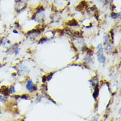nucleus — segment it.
Here are the masks:
<instances>
[{
	"instance_id": "5",
	"label": "nucleus",
	"mask_w": 121,
	"mask_h": 121,
	"mask_svg": "<svg viewBox=\"0 0 121 121\" xmlns=\"http://www.w3.org/2000/svg\"><path fill=\"white\" fill-rule=\"evenodd\" d=\"M8 91L11 94H13V93H15V87L14 86H12L9 89H8Z\"/></svg>"
},
{
	"instance_id": "1",
	"label": "nucleus",
	"mask_w": 121,
	"mask_h": 121,
	"mask_svg": "<svg viewBox=\"0 0 121 121\" xmlns=\"http://www.w3.org/2000/svg\"><path fill=\"white\" fill-rule=\"evenodd\" d=\"M26 87L28 91H29L30 92H32L33 91L35 90V86L34 85L33 82H32L31 80H29V82H27V83H26Z\"/></svg>"
},
{
	"instance_id": "11",
	"label": "nucleus",
	"mask_w": 121,
	"mask_h": 121,
	"mask_svg": "<svg viewBox=\"0 0 121 121\" xmlns=\"http://www.w3.org/2000/svg\"><path fill=\"white\" fill-rule=\"evenodd\" d=\"M13 33H17V32L16 30H13Z\"/></svg>"
},
{
	"instance_id": "9",
	"label": "nucleus",
	"mask_w": 121,
	"mask_h": 121,
	"mask_svg": "<svg viewBox=\"0 0 121 121\" xmlns=\"http://www.w3.org/2000/svg\"><path fill=\"white\" fill-rule=\"evenodd\" d=\"M18 53H19V50L16 49L15 50V54H17Z\"/></svg>"
},
{
	"instance_id": "4",
	"label": "nucleus",
	"mask_w": 121,
	"mask_h": 121,
	"mask_svg": "<svg viewBox=\"0 0 121 121\" xmlns=\"http://www.w3.org/2000/svg\"><path fill=\"white\" fill-rule=\"evenodd\" d=\"M97 52H98V54H103V46H102L101 44H99L97 47Z\"/></svg>"
},
{
	"instance_id": "7",
	"label": "nucleus",
	"mask_w": 121,
	"mask_h": 121,
	"mask_svg": "<svg viewBox=\"0 0 121 121\" xmlns=\"http://www.w3.org/2000/svg\"><path fill=\"white\" fill-rule=\"evenodd\" d=\"M52 75H53V73H51V74L49 75V78H48V81H49L50 79L52 78Z\"/></svg>"
},
{
	"instance_id": "10",
	"label": "nucleus",
	"mask_w": 121,
	"mask_h": 121,
	"mask_svg": "<svg viewBox=\"0 0 121 121\" xmlns=\"http://www.w3.org/2000/svg\"><path fill=\"white\" fill-rule=\"evenodd\" d=\"M1 114V105H0V115Z\"/></svg>"
},
{
	"instance_id": "2",
	"label": "nucleus",
	"mask_w": 121,
	"mask_h": 121,
	"mask_svg": "<svg viewBox=\"0 0 121 121\" xmlns=\"http://www.w3.org/2000/svg\"><path fill=\"white\" fill-rule=\"evenodd\" d=\"M99 95V85H95V90H94V93H93V98L96 99L97 98V97Z\"/></svg>"
},
{
	"instance_id": "8",
	"label": "nucleus",
	"mask_w": 121,
	"mask_h": 121,
	"mask_svg": "<svg viewBox=\"0 0 121 121\" xmlns=\"http://www.w3.org/2000/svg\"><path fill=\"white\" fill-rule=\"evenodd\" d=\"M46 77H45V76H44V77L43 78V83H44V82H46Z\"/></svg>"
},
{
	"instance_id": "6",
	"label": "nucleus",
	"mask_w": 121,
	"mask_h": 121,
	"mask_svg": "<svg viewBox=\"0 0 121 121\" xmlns=\"http://www.w3.org/2000/svg\"><path fill=\"white\" fill-rule=\"evenodd\" d=\"M111 17L112 19H117V14L115 13H112L111 14Z\"/></svg>"
},
{
	"instance_id": "3",
	"label": "nucleus",
	"mask_w": 121,
	"mask_h": 121,
	"mask_svg": "<svg viewBox=\"0 0 121 121\" xmlns=\"http://www.w3.org/2000/svg\"><path fill=\"white\" fill-rule=\"evenodd\" d=\"M106 60V58L105 56H103V54H98V61L101 63H103V62H105Z\"/></svg>"
}]
</instances>
